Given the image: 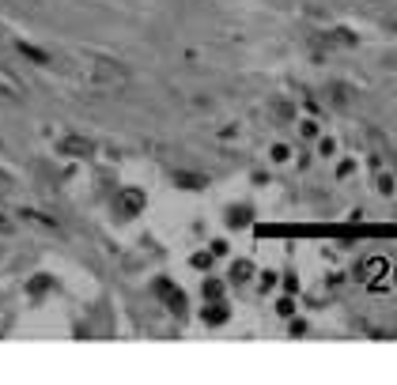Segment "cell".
Wrapping results in <instances>:
<instances>
[{"instance_id": "7c38bea8", "label": "cell", "mask_w": 397, "mask_h": 385, "mask_svg": "<svg viewBox=\"0 0 397 385\" xmlns=\"http://www.w3.org/2000/svg\"><path fill=\"white\" fill-rule=\"evenodd\" d=\"M205 299H208V302L224 299V283H219L216 276H208V280H205Z\"/></svg>"}, {"instance_id": "2e32d148", "label": "cell", "mask_w": 397, "mask_h": 385, "mask_svg": "<svg viewBox=\"0 0 397 385\" xmlns=\"http://www.w3.org/2000/svg\"><path fill=\"white\" fill-rule=\"evenodd\" d=\"M299 133H303V140H318V125H314V121H303Z\"/></svg>"}, {"instance_id": "30bf717a", "label": "cell", "mask_w": 397, "mask_h": 385, "mask_svg": "<svg viewBox=\"0 0 397 385\" xmlns=\"http://www.w3.org/2000/svg\"><path fill=\"white\" fill-rule=\"evenodd\" d=\"M0 95L4 98H23V83H19L8 69H0Z\"/></svg>"}, {"instance_id": "5bb4252c", "label": "cell", "mask_w": 397, "mask_h": 385, "mask_svg": "<svg viewBox=\"0 0 397 385\" xmlns=\"http://www.w3.org/2000/svg\"><path fill=\"white\" fill-rule=\"evenodd\" d=\"M329 95H333L329 98L333 106H348V87H329Z\"/></svg>"}, {"instance_id": "6da1fadb", "label": "cell", "mask_w": 397, "mask_h": 385, "mask_svg": "<svg viewBox=\"0 0 397 385\" xmlns=\"http://www.w3.org/2000/svg\"><path fill=\"white\" fill-rule=\"evenodd\" d=\"M91 83L98 87H125L129 83V69L114 57H95L91 61Z\"/></svg>"}, {"instance_id": "603a6c76", "label": "cell", "mask_w": 397, "mask_h": 385, "mask_svg": "<svg viewBox=\"0 0 397 385\" xmlns=\"http://www.w3.org/2000/svg\"><path fill=\"white\" fill-rule=\"evenodd\" d=\"M227 253V242H212V257H224Z\"/></svg>"}, {"instance_id": "d6986e66", "label": "cell", "mask_w": 397, "mask_h": 385, "mask_svg": "<svg viewBox=\"0 0 397 385\" xmlns=\"http://www.w3.org/2000/svg\"><path fill=\"white\" fill-rule=\"evenodd\" d=\"M12 230H16V223H12L4 212H0V235H12Z\"/></svg>"}, {"instance_id": "277c9868", "label": "cell", "mask_w": 397, "mask_h": 385, "mask_svg": "<svg viewBox=\"0 0 397 385\" xmlns=\"http://www.w3.org/2000/svg\"><path fill=\"white\" fill-rule=\"evenodd\" d=\"M156 295H163V302H167V310L174 317H185V295L171 280H156Z\"/></svg>"}, {"instance_id": "5b68a950", "label": "cell", "mask_w": 397, "mask_h": 385, "mask_svg": "<svg viewBox=\"0 0 397 385\" xmlns=\"http://www.w3.org/2000/svg\"><path fill=\"white\" fill-rule=\"evenodd\" d=\"M318 42H322L326 49H352L359 38L352 35L348 27H333V30H326V35H318Z\"/></svg>"}, {"instance_id": "8fae6325", "label": "cell", "mask_w": 397, "mask_h": 385, "mask_svg": "<svg viewBox=\"0 0 397 385\" xmlns=\"http://www.w3.org/2000/svg\"><path fill=\"white\" fill-rule=\"evenodd\" d=\"M253 276V265L250 261H235V265H231V283H246Z\"/></svg>"}, {"instance_id": "ac0fdd59", "label": "cell", "mask_w": 397, "mask_h": 385, "mask_svg": "<svg viewBox=\"0 0 397 385\" xmlns=\"http://www.w3.org/2000/svg\"><path fill=\"white\" fill-rule=\"evenodd\" d=\"M46 288H50V280H46V276L30 280V295H42V291H46Z\"/></svg>"}, {"instance_id": "ba28073f", "label": "cell", "mask_w": 397, "mask_h": 385, "mask_svg": "<svg viewBox=\"0 0 397 385\" xmlns=\"http://www.w3.org/2000/svg\"><path fill=\"white\" fill-rule=\"evenodd\" d=\"M250 219H253V208H250V204H231V208H227V227L238 230V227H246Z\"/></svg>"}, {"instance_id": "7402d4cb", "label": "cell", "mask_w": 397, "mask_h": 385, "mask_svg": "<svg viewBox=\"0 0 397 385\" xmlns=\"http://www.w3.org/2000/svg\"><path fill=\"white\" fill-rule=\"evenodd\" d=\"M4 189H12V174L0 170V193H4Z\"/></svg>"}, {"instance_id": "ffe728a7", "label": "cell", "mask_w": 397, "mask_h": 385, "mask_svg": "<svg viewBox=\"0 0 397 385\" xmlns=\"http://www.w3.org/2000/svg\"><path fill=\"white\" fill-rule=\"evenodd\" d=\"M379 193L390 196V193H393V178H386V174H382V178H379Z\"/></svg>"}, {"instance_id": "52a82bcc", "label": "cell", "mask_w": 397, "mask_h": 385, "mask_svg": "<svg viewBox=\"0 0 397 385\" xmlns=\"http://www.w3.org/2000/svg\"><path fill=\"white\" fill-rule=\"evenodd\" d=\"M16 49H19V53H23V57H27V61H35V64H42V69H46V64H53V57H50V53H46V49L30 46V42H23V38H19V42H16Z\"/></svg>"}, {"instance_id": "4fadbf2b", "label": "cell", "mask_w": 397, "mask_h": 385, "mask_svg": "<svg viewBox=\"0 0 397 385\" xmlns=\"http://www.w3.org/2000/svg\"><path fill=\"white\" fill-rule=\"evenodd\" d=\"M272 117H277V121H292L295 117L292 102H272Z\"/></svg>"}, {"instance_id": "e0dca14e", "label": "cell", "mask_w": 397, "mask_h": 385, "mask_svg": "<svg viewBox=\"0 0 397 385\" xmlns=\"http://www.w3.org/2000/svg\"><path fill=\"white\" fill-rule=\"evenodd\" d=\"M288 155H292L288 144H277V148H272V159H277V162H288Z\"/></svg>"}, {"instance_id": "44dd1931", "label": "cell", "mask_w": 397, "mask_h": 385, "mask_svg": "<svg viewBox=\"0 0 397 385\" xmlns=\"http://www.w3.org/2000/svg\"><path fill=\"white\" fill-rule=\"evenodd\" d=\"M193 265H197V268H208V265H212V257H208V253H197Z\"/></svg>"}, {"instance_id": "3957f363", "label": "cell", "mask_w": 397, "mask_h": 385, "mask_svg": "<svg viewBox=\"0 0 397 385\" xmlns=\"http://www.w3.org/2000/svg\"><path fill=\"white\" fill-rule=\"evenodd\" d=\"M57 151L61 155H69V159H91L95 155V140L91 136H64L61 144H57Z\"/></svg>"}, {"instance_id": "9a60e30c", "label": "cell", "mask_w": 397, "mask_h": 385, "mask_svg": "<svg viewBox=\"0 0 397 385\" xmlns=\"http://www.w3.org/2000/svg\"><path fill=\"white\" fill-rule=\"evenodd\" d=\"M277 314H280V317H292V314H295V302H292V299H277Z\"/></svg>"}, {"instance_id": "7a4b0ae2", "label": "cell", "mask_w": 397, "mask_h": 385, "mask_svg": "<svg viewBox=\"0 0 397 385\" xmlns=\"http://www.w3.org/2000/svg\"><path fill=\"white\" fill-rule=\"evenodd\" d=\"M144 204H148L144 189H121V193L114 196V212H117L121 219H132V215H140V212H144Z\"/></svg>"}, {"instance_id": "8992f818", "label": "cell", "mask_w": 397, "mask_h": 385, "mask_svg": "<svg viewBox=\"0 0 397 385\" xmlns=\"http://www.w3.org/2000/svg\"><path fill=\"white\" fill-rule=\"evenodd\" d=\"M171 182L178 185V189H190V193L208 189V178H205V174H193V170H174V174H171Z\"/></svg>"}, {"instance_id": "9c48e42d", "label": "cell", "mask_w": 397, "mask_h": 385, "mask_svg": "<svg viewBox=\"0 0 397 385\" xmlns=\"http://www.w3.org/2000/svg\"><path fill=\"white\" fill-rule=\"evenodd\" d=\"M201 317H205V325H224L227 317H231V310H227L224 299H216V302H208V310H205Z\"/></svg>"}]
</instances>
